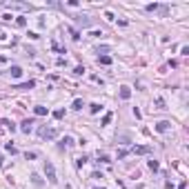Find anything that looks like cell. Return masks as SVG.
Instances as JSON below:
<instances>
[{
	"label": "cell",
	"instance_id": "1",
	"mask_svg": "<svg viewBox=\"0 0 189 189\" xmlns=\"http://www.w3.org/2000/svg\"><path fill=\"white\" fill-rule=\"evenodd\" d=\"M45 171H47V178H49L51 183H56V171H54V165H51V163H47V165H45Z\"/></svg>",
	"mask_w": 189,
	"mask_h": 189
},
{
	"label": "cell",
	"instance_id": "2",
	"mask_svg": "<svg viewBox=\"0 0 189 189\" xmlns=\"http://www.w3.org/2000/svg\"><path fill=\"white\" fill-rule=\"evenodd\" d=\"M120 94H122V98H129V89H127V87H122V91H120Z\"/></svg>",
	"mask_w": 189,
	"mask_h": 189
}]
</instances>
